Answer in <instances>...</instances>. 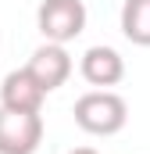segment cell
<instances>
[{
  "instance_id": "1",
  "label": "cell",
  "mask_w": 150,
  "mask_h": 154,
  "mask_svg": "<svg viewBox=\"0 0 150 154\" xmlns=\"http://www.w3.org/2000/svg\"><path fill=\"white\" fill-rule=\"evenodd\" d=\"M72 115H75V125L82 133H89V136H114L129 122V104L114 90H89V93H82L75 100Z\"/></svg>"
},
{
  "instance_id": "2",
  "label": "cell",
  "mask_w": 150,
  "mask_h": 154,
  "mask_svg": "<svg viewBox=\"0 0 150 154\" xmlns=\"http://www.w3.org/2000/svg\"><path fill=\"white\" fill-rule=\"evenodd\" d=\"M86 4L82 0H43L36 7V29L46 43H72L86 29Z\"/></svg>"
},
{
  "instance_id": "3",
  "label": "cell",
  "mask_w": 150,
  "mask_h": 154,
  "mask_svg": "<svg viewBox=\"0 0 150 154\" xmlns=\"http://www.w3.org/2000/svg\"><path fill=\"white\" fill-rule=\"evenodd\" d=\"M39 143H43V115L39 111L0 108V154H36Z\"/></svg>"
},
{
  "instance_id": "4",
  "label": "cell",
  "mask_w": 150,
  "mask_h": 154,
  "mask_svg": "<svg viewBox=\"0 0 150 154\" xmlns=\"http://www.w3.org/2000/svg\"><path fill=\"white\" fill-rule=\"evenodd\" d=\"M43 100H46V90L29 72V65L4 75V82H0V108H11V111H43Z\"/></svg>"
},
{
  "instance_id": "5",
  "label": "cell",
  "mask_w": 150,
  "mask_h": 154,
  "mask_svg": "<svg viewBox=\"0 0 150 154\" xmlns=\"http://www.w3.org/2000/svg\"><path fill=\"white\" fill-rule=\"evenodd\" d=\"M79 72H82V79H86L89 86H97V90H111V86H118V82L125 79V57H122L114 47L97 43V47H89V50L82 54Z\"/></svg>"
},
{
  "instance_id": "6",
  "label": "cell",
  "mask_w": 150,
  "mask_h": 154,
  "mask_svg": "<svg viewBox=\"0 0 150 154\" xmlns=\"http://www.w3.org/2000/svg\"><path fill=\"white\" fill-rule=\"evenodd\" d=\"M72 54L64 50V43H43L32 50V57H29V72L43 82V90L46 93H54V90H61L68 75H72Z\"/></svg>"
},
{
  "instance_id": "7",
  "label": "cell",
  "mask_w": 150,
  "mask_h": 154,
  "mask_svg": "<svg viewBox=\"0 0 150 154\" xmlns=\"http://www.w3.org/2000/svg\"><path fill=\"white\" fill-rule=\"evenodd\" d=\"M122 36L136 47H150V0H122Z\"/></svg>"
},
{
  "instance_id": "8",
  "label": "cell",
  "mask_w": 150,
  "mask_h": 154,
  "mask_svg": "<svg viewBox=\"0 0 150 154\" xmlns=\"http://www.w3.org/2000/svg\"><path fill=\"white\" fill-rule=\"evenodd\" d=\"M68 154H100V151H93V147H75V151H68Z\"/></svg>"
}]
</instances>
